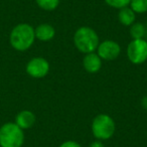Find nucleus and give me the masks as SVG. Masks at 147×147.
<instances>
[{
	"label": "nucleus",
	"mask_w": 147,
	"mask_h": 147,
	"mask_svg": "<svg viewBox=\"0 0 147 147\" xmlns=\"http://www.w3.org/2000/svg\"><path fill=\"white\" fill-rule=\"evenodd\" d=\"M34 40V28L28 23H19L15 25L9 35L11 47L17 51H25L29 49Z\"/></svg>",
	"instance_id": "nucleus-1"
},
{
	"label": "nucleus",
	"mask_w": 147,
	"mask_h": 147,
	"mask_svg": "<svg viewBox=\"0 0 147 147\" xmlns=\"http://www.w3.org/2000/svg\"><path fill=\"white\" fill-rule=\"evenodd\" d=\"M100 39L99 35L93 28L82 26L78 28L74 34V45L80 53H90L97 51Z\"/></svg>",
	"instance_id": "nucleus-2"
},
{
	"label": "nucleus",
	"mask_w": 147,
	"mask_h": 147,
	"mask_svg": "<svg viewBox=\"0 0 147 147\" xmlns=\"http://www.w3.org/2000/svg\"><path fill=\"white\" fill-rule=\"evenodd\" d=\"M24 132L14 122H7L0 127V146L22 147Z\"/></svg>",
	"instance_id": "nucleus-3"
},
{
	"label": "nucleus",
	"mask_w": 147,
	"mask_h": 147,
	"mask_svg": "<svg viewBox=\"0 0 147 147\" xmlns=\"http://www.w3.org/2000/svg\"><path fill=\"white\" fill-rule=\"evenodd\" d=\"M92 133L97 140H108L112 138L116 131V124L108 114H99L93 119Z\"/></svg>",
	"instance_id": "nucleus-4"
},
{
	"label": "nucleus",
	"mask_w": 147,
	"mask_h": 147,
	"mask_svg": "<svg viewBox=\"0 0 147 147\" xmlns=\"http://www.w3.org/2000/svg\"><path fill=\"white\" fill-rule=\"evenodd\" d=\"M127 57L134 65H141L147 61V40L132 39L127 47Z\"/></svg>",
	"instance_id": "nucleus-5"
},
{
	"label": "nucleus",
	"mask_w": 147,
	"mask_h": 147,
	"mask_svg": "<svg viewBox=\"0 0 147 147\" xmlns=\"http://www.w3.org/2000/svg\"><path fill=\"white\" fill-rule=\"evenodd\" d=\"M26 73L28 76L34 79L45 78L49 71V63L41 57L31 59L26 63Z\"/></svg>",
	"instance_id": "nucleus-6"
},
{
	"label": "nucleus",
	"mask_w": 147,
	"mask_h": 147,
	"mask_svg": "<svg viewBox=\"0 0 147 147\" xmlns=\"http://www.w3.org/2000/svg\"><path fill=\"white\" fill-rule=\"evenodd\" d=\"M96 51L102 61H114L120 55L121 47L112 39H106L99 43Z\"/></svg>",
	"instance_id": "nucleus-7"
},
{
	"label": "nucleus",
	"mask_w": 147,
	"mask_h": 147,
	"mask_svg": "<svg viewBox=\"0 0 147 147\" xmlns=\"http://www.w3.org/2000/svg\"><path fill=\"white\" fill-rule=\"evenodd\" d=\"M83 65L86 71L90 74H96L102 67V59L97 53H86L83 59Z\"/></svg>",
	"instance_id": "nucleus-8"
},
{
	"label": "nucleus",
	"mask_w": 147,
	"mask_h": 147,
	"mask_svg": "<svg viewBox=\"0 0 147 147\" xmlns=\"http://www.w3.org/2000/svg\"><path fill=\"white\" fill-rule=\"evenodd\" d=\"M35 121H36V117L34 113L29 110H22L16 115L14 123L22 130H26L35 124Z\"/></svg>",
	"instance_id": "nucleus-9"
},
{
	"label": "nucleus",
	"mask_w": 147,
	"mask_h": 147,
	"mask_svg": "<svg viewBox=\"0 0 147 147\" xmlns=\"http://www.w3.org/2000/svg\"><path fill=\"white\" fill-rule=\"evenodd\" d=\"M35 38L40 41H49L55 37V29L49 23H41L34 28Z\"/></svg>",
	"instance_id": "nucleus-10"
},
{
	"label": "nucleus",
	"mask_w": 147,
	"mask_h": 147,
	"mask_svg": "<svg viewBox=\"0 0 147 147\" xmlns=\"http://www.w3.org/2000/svg\"><path fill=\"white\" fill-rule=\"evenodd\" d=\"M135 14H136V13H135L130 7L126 6V7H124V8L119 9L118 19L122 25L131 26V25L135 22V19H136V15Z\"/></svg>",
	"instance_id": "nucleus-11"
},
{
	"label": "nucleus",
	"mask_w": 147,
	"mask_h": 147,
	"mask_svg": "<svg viewBox=\"0 0 147 147\" xmlns=\"http://www.w3.org/2000/svg\"><path fill=\"white\" fill-rule=\"evenodd\" d=\"M130 35L133 39H141L145 37V25L141 22H134L130 26Z\"/></svg>",
	"instance_id": "nucleus-12"
},
{
	"label": "nucleus",
	"mask_w": 147,
	"mask_h": 147,
	"mask_svg": "<svg viewBox=\"0 0 147 147\" xmlns=\"http://www.w3.org/2000/svg\"><path fill=\"white\" fill-rule=\"evenodd\" d=\"M37 6L45 11H53L59 5V0H35Z\"/></svg>",
	"instance_id": "nucleus-13"
},
{
	"label": "nucleus",
	"mask_w": 147,
	"mask_h": 147,
	"mask_svg": "<svg viewBox=\"0 0 147 147\" xmlns=\"http://www.w3.org/2000/svg\"><path fill=\"white\" fill-rule=\"evenodd\" d=\"M129 5L135 13L142 14L147 12V0H131Z\"/></svg>",
	"instance_id": "nucleus-14"
},
{
	"label": "nucleus",
	"mask_w": 147,
	"mask_h": 147,
	"mask_svg": "<svg viewBox=\"0 0 147 147\" xmlns=\"http://www.w3.org/2000/svg\"><path fill=\"white\" fill-rule=\"evenodd\" d=\"M130 1L131 0H105L107 5L116 9H121L128 6L130 4Z\"/></svg>",
	"instance_id": "nucleus-15"
},
{
	"label": "nucleus",
	"mask_w": 147,
	"mask_h": 147,
	"mask_svg": "<svg viewBox=\"0 0 147 147\" xmlns=\"http://www.w3.org/2000/svg\"><path fill=\"white\" fill-rule=\"evenodd\" d=\"M59 147H82V145L74 140H67L61 143Z\"/></svg>",
	"instance_id": "nucleus-16"
},
{
	"label": "nucleus",
	"mask_w": 147,
	"mask_h": 147,
	"mask_svg": "<svg viewBox=\"0 0 147 147\" xmlns=\"http://www.w3.org/2000/svg\"><path fill=\"white\" fill-rule=\"evenodd\" d=\"M89 147H105V145L103 144V142L101 140H96L91 143Z\"/></svg>",
	"instance_id": "nucleus-17"
},
{
	"label": "nucleus",
	"mask_w": 147,
	"mask_h": 147,
	"mask_svg": "<svg viewBox=\"0 0 147 147\" xmlns=\"http://www.w3.org/2000/svg\"><path fill=\"white\" fill-rule=\"evenodd\" d=\"M141 106H142L143 109L147 110V95L143 97L142 100H141Z\"/></svg>",
	"instance_id": "nucleus-18"
},
{
	"label": "nucleus",
	"mask_w": 147,
	"mask_h": 147,
	"mask_svg": "<svg viewBox=\"0 0 147 147\" xmlns=\"http://www.w3.org/2000/svg\"><path fill=\"white\" fill-rule=\"evenodd\" d=\"M145 36L147 37V25L145 26Z\"/></svg>",
	"instance_id": "nucleus-19"
}]
</instances>
